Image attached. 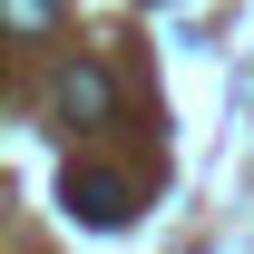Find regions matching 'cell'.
Wrapping results in <instances>:
<instances>
[{"instance_id": "6da1fadb", "label": "cell", "mask_w": 254, "mask_h": 254, "mask_svg": "<svg viewBox=\"0 0 254 254\" xmlns=\"http://www.w3.org/2000/svg\"><path fill=\"white\" fill-rule=\"evenodd\" d=\"M59 118L68 127H108V118H118V78H108L98 59H68L59 68Z\"/></svg>"}, {"instance_id": "7a4b0ae2", "label": "cell", "mask_w": 254, "mask_h": 254, "mask_svg": "<svg viewBox=\"0 0 254 254\" xmlns=\"http://www.w3.org/2000/svg\"><path fill=\"white\" fill-rule=\"evenodd\" d=\"M68 215H78V225H98V235H118V225L137 215V195H127L118 176H78V166H68Z\"/></svg>"}, {"instance_id": "3957f363", "label": "cell", "mask_w": 254, "mask_h": 254, "mask_svg": "<svg viewBox=\"0 0 254 254\" xmlns=\"http://www.w3.org/2000/svg\"><path fill=\"white\" fill-rule=\"evenodd\" d=\"M10 39L39 49V39H49V0H10Z\"/></svg>"}]
</instances>
